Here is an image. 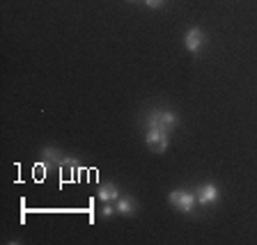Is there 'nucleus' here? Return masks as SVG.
<instances>
[{"mask_svg":"<svg viewBox=\"0 0 257 245\" xmlns=\"http://www.w3.org/2000/svg\"><path fill=\"white\" fill-rule=\"evenodd\" d=\"M177 115L172 110H154L147 117V128H159V131H166V133H170V131H175L177 128Z\"/></svg>","mask_w":257,"mask_h":245,"instance_id":"1","label":"nucleus"},{"mask_svg":"<svg viewBox=\"0 0 257 245\" xmlns=\"http://www.w3.org/2000/svg\"><path fill=\"white\" fill-rule=\"evenodd\" d=\"M168 202L177 208V211H182V213H191L195 204H198V197H195V192H188V190H172Z\"/></svg>","mask_w":257,"mask_h":245,"instance_id":"2","label":"nucleus"},{"mask_svg":"<svg viewBox=\"0 0 257 245\" xmlns=\"http://www.w3.org/2000/svg\"><path fill=\"white\" fill-rule=\"evenodd\" d=\"M170 133H166V131H159V128H147V135H145V142H147V147H150L152 151H156V154H163V151L170 147V138H168Z\"/></svg>","mask_w":257,"mask_h":245,"instance_id":"3","label":"nucleus"},{"mask_svg":"<svg viewBox=\"0 0 257 245\" xmlns=\"http://www.w3.org/2000/svg\"><path fill=\"white\" fill-rule=\"evenodd\" d=\"M204 44H207V37H204V32L200 30V28H191V30L184 35V46H186L188 53H198Z\"/></svg>","mask_w":257,"mask_h":245,"instance_id":"4","label":"nucleus"},{"mask_svg":"<svg viewBox=\"0 0 257 245\" xmlns=\"http://www.w3.org/2000/svg\"><path fill=\"white\" fill-rule=\"evenodd\" d=\"M195 197H198V204L202 206H211V204L218 199V188L214 183H204V186H198L195 190Z\"/></svg>","mask_w":257,"mask_h":245,"instance_id":"5","label":"nucleus"},{"mask_svg":"<svg viewBox=\"0 0 257 245\" xmlns=\"http://www.w3.org/2000/svg\"><path fill=\"white\" fill-rule=\"evenodd\" d=\"M99 199H101V202H106V204L117 202V199H119L117 186H112V183H103V186L99 188Z\"/></svg>","mask_w":257,"mask_h":245,"instance_id":"6","label":"nucleus"},{"mask_svg":"<svg viewBox=\"0 0 257 245\" xmlns=\"http://www.w3.org/2000/svg\"><path fill=\"white\" fill-rule=\"evenodd\" d=\"M115 211L122 215H131L136 211V202L131 197H119L117 202H115Z\"/></svg>","mask_w":257,"mask_h":245,"instance_id":"7","label":"nucleus"},{"mask_svg":"<svg viewBox=\"0 0 257 245\" xmlns=\"http://www.w3.org/2000/svg\"><path fill=\"white\" fill-rule=\"evenodd\" d=\"M44 158L48 160V163H53V165H60L62 163V156H60V151H55L53 147H44Z\"/></svg>","mask_w":257,"mask_h":245,"instance_id":"8","label":"nucleus"},{"mask_svg":"<svg viewBox=\"0 0 257 245\" xmlns=\"http://www.w3.org/2000/svg\"><path fill=\"white\" fill-rule=\"evenodd\" d=\"M112 211H115V206H110V204H103V208H101V215H103V218H110V215H112Z\"/></svg>","mask_w":257,"mask_h":245,"instance_id":"9","label":"nucleus"},{"mask_svg":"<svg viewBox=\"0 0 257 245\" xmlns=\"http://www.w3.org/2000/svg\"><path fill=\"white\" fill-rule=\"evenodd\" d=\"M163 3H166V0H145V5L147 7H161Z\"/></svg>","mask_w":257,"mask_h":245,"instance_id":"10","label":"nucleus"},{"mask_svg":"<svg viewBox=\"0 0 257 245\" xmlns=\"http://www.w3.org/2000/svg\"><path fill=\"white\" fill-rule=\"evenodd\" d=\"M131 3H136V0H131Z\"/></svg>","mask_w":257,"mask_h":245,"instance_id":"11","label":"nucleus"}]
</instances>
